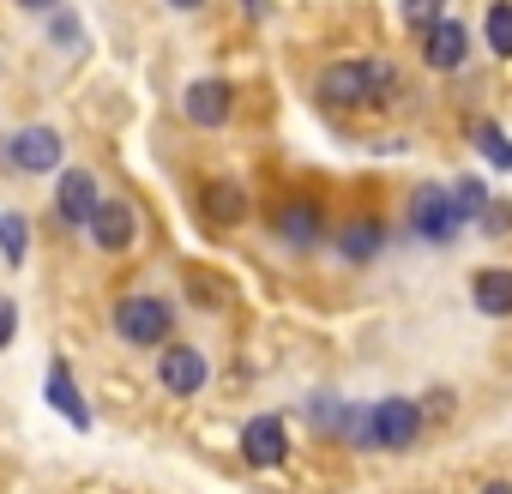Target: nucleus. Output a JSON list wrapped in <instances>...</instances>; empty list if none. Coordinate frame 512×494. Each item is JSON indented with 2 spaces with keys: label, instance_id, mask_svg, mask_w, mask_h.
<instances>
[{
  "label": "nucleus",
  "instance_id": "obj_1",
  "mask_svg": "<svg viewBox=\"0 0 512 494\" xmlns=\"http://www.w3.org/2000/svg\"><path fill=\"white\" fill-rule=\"evenodd\" d=\"M392 85H398L392 61H338V67H326V73H320L314 97H320L326 109H356V103L386 97Z\"/></svg>",
  "mask_w": 512,
  "mask_h": 494
},
{
  "label": "nucleus",
  "instance_id": "obj_2",
  "mask_svg": "<svg viewBox=\"0 0 512 494\" xmlns=\"http://www.w3.org/2000/svg\"><path fill=\"white\" fill-rule=\"evenodd\" d=\"M115 332L133 350H157L175 332V308L163 296H127V302H115Z\"/></svg>",
  "mask_w": 512,
  "mask_h": 494
},
{
  "label": "nucleus",
  "instance_id": "obj_3",
  "mask_svg": "<svg viewBox=\"0 0 512 494\" xmlns=\"http://www.w3.org/2000/svg\"><path fill=\"white\" fill-rule=\"evenodd\" d=\"M416 434H422V410L410 404V398H380L374 410H368V422H362V446H380V452H404V446H416Z\"/></svg>",
  "mask_w": 512,
  "mask_h": 494
},
{
  "label": "nucleus",
  "instance_id": "obj_4",
  "mask_svg": "<svg viewBox=\"0 0 512 494\" xmlns=\"http://www.w3.org/2000/svg\"><path fill=\"white\" fill-rule=\"evenodd\" d=\"M410 229L422 235V241H452L458 229H464V217H458V205H452V187H434V181H422L416 193H410Z\"/></svg>",
  "mask_w": 512,
  "mask_h": 494
},
{
  "label": "nucleus",
  "instance_id": "obj_5",
  "mask_svg": "<svg viewBox=\"0 0 512 494\" xmlns=\"http://www.w3.org/2000/svg\"><path fill=\"white\" fill-rule=\"evenodd\" d=\"M0 163L19 169V175H49V169H61V133L55 127H19L7 139V151H0Z\"/></svg>",
  "mask_w": 512,
  "mask_h": 494
},
{
  "label": "nucleus",
  "instance_id": "obj_6",
  "mask_svg": "<svg viewBox=\"0 0 512 494\" xmlns=\"http://www.w3.org/2000/svg\"><path fill=\"white\" fill-rule=\"evenodd\" d=\"M157 380H163V392L193 398V392H205L211 362H205V350H193V344H163V356H157Z\"/></svg>",
  "mask_w": 512,
  "mask_h": 494
},
{
  "label": "nucleus",
  "instance_id": "obj_7",
  "mask_svg": "<svg viewBox=\"0 0 512 494\" xmlns=\"http://www.w3.org/2000/svg\"><path fill=\"white\" fill-rule=\"evenodd\" d=\"M85 229H91V241L103 247V254H127L133 235H139V217H133L127 199H97V211H91Z\"/></svg>",
  "mask_w": 512,
  "mask_h": 494
},
{
  "label": "nucleus",
  "instance_id": "obj_8",
  "mask_svg": "<svg viewBox=\"0 0 512 494\" xmlns=\"http://www.w3.org/2000/svg\"><path fill=\"white\" fill-rule=\"evenodd\" d=\"M464 55H470V31H464L458 19H434V25L422 31V61H428L434 73H458Z\"/></svg>",
  "mask_w": 512,
  "mask_h": 494
},
{
  "label": "nucleus",
  "instance_id": "obj_9",
  "mask_svg": "<svg viewBox=\"0 0 512 494\" xmlns=\"http://www.w3.org/2000/svg\"><path fill=\"white\" fill-rule=\"evenodd\" d=\"M284 452H290V434H284L278 416H253V422L241 428V458H247V464L272 470V464H284Z\"/></svg>",
  "mask_w": 512,
  "mask_h": 494
},
{
  "label": "nucleus",
  "instance_id": "obj_10",
  "mask_svg": "<svg viewBox=\"0 0 512 494\" xmlns=\"http://www.w3.org/2000/svg\"><path fill=\"white\" fill-rule=\"evenodd\" d=\"M181 109H187V121H193V127H223V121H229V109H235V91H229L223 79H193V85H187V97H181Z\"/></svg>",
  "mask_w": 512,
  "mask_h": 494
},
{
  "label": "nucleus",
  "instance_id": "obj_11",
  "mask_svg": "<svg viewBox=\"0 0 512 494\" xmlns=\"http://www.w3.org/2000/svg\"><path fill=\"white\" fill-rule=\"evenodd\" d=\"M43 398H49V410H55V416H67L79 434L91 428V404H85V392L73 386V368H67V362H55V368H49V380H43Z\"/></svg>",
  "mask_w": 512,
  "mask_h": 494
},
{
  "label": "nucleus",
  "instance_id": "obj_12",
  "mask_svg": "<svg viewBox=\"0 0 512 494\" xmlns=\"http://www.w3.org/2000/svg\"><path fill=\"white\" fill-rule=\"evenodd\" d=\"M55 211H61V223H91V211H97V181H91V169H67V175H61Z\"/></svg>",
  "mask_w": 512,
  "mask_h": 494
},
{
  "label": "nucleus",
  "instance_id": "obj_13",
  "mask_svg": "<svg viewBox=\"0 0 512 494\" xmlns=\"http://www.w3.org/2000/svg\"><path fill=\"white\" fill-rule=\"evenodd\" d=\"M320 229H326V217H320L314 199H290V205H278V235H284L290 247H314Z\"/></svg>",
  "mask_w": 512,
  "mask_h": 494
},
{
  "label": "nucleus",
  "instance_id": "obj_14",
  "mask_svg": "<svg viewBox=\"0 0 512 494\" xmlns=\"http://www.w3.org/2000/svg\"><path fill=\"white\" fill-rule=\"evenodd\" d=\"M470 302H476V314L506 320V314H512V272H500V266L476 272V278H470Z\"/></svg>",
  "mask_w": 512,
  "mask_h": 494
},
{
  "label": "nucleus",
  "instance_id": "obj_15",
  "mask_svg": "<svg viewBox=\"0 0 512 494\" xmlns=\"http://www.w3.org/2000/svg\"><path fill=\"white\" fill-rule=\"evenodd\" d=\"M380 247H386V229H380L374 217H356V223H344V229H338V254H344L350 266L380 260Z\"/></svg>",
  "mask_w": 512,
  "mask_h": 494
},
{
  "label": "nucleus",
  "instance_id": "obj_16",
  "mask_svg": "<svg viewBox=\"0 0 512 494\" xmlns=\"http://www.w3.org/2000/svg\"><path fill=\"white\" fill-rule=\"evenodd\" d=\"M199 205H205L211 223H241V217H247V193H241V181H211Z\"/></svg>",
  "mask_w": 512,
  "mask_h": 494
},
{
  "label": "nucleus",
  "instance_id": "obj_17",
  "mask_svg": "<svg viewBox=\"0 0 512 494\" xmlns=\"http://www.w3.org/2000/svg\"><path fill=\"white\" fill-rule=\"evenodd\" d=\"M482 37L500 61H512V0H494V7L482 13Z\"/></svg>",
  "mask_w": 512,
  "mask_h": 494
},
{
  "label": "nucleus",
  "instance_id": "obj_18",
  "mask_svg": "<svg viewBox=\"0 0 512 494\" xmlns=\"http://www.w3.org/2000/svg\"><path fill=\"white\" fill-rule=\"evenodd\" d=\"M0 247H7V266H25V247H31L25 217H7V211H0Z\"/></svg>",
  "mask_w": 512,
  "mask_h": 494
},
{
  "label": "nucleus",
  "instance_id": "obj_19",
  "mask_svg": "<svg viewBox=\"0 0 512 494\" xmlns=\"http://www.w3.org/2000/svg\"><path fill=\"white\" fill-rule=\"evenodd\" d=\"M452 205H458V217H464V223H476V217H482V205H488L482 181H476V175H470V181H458V187H452Z\"/></svg>",
  "mask_w": 512,
  "mask_h": 494
},
{
  "label": "nucleus",
  "instance_id": "obj_20",
  "mask_svg": "<svg viewBox=\"0 0 512 494\" xmlns=\"http://www.w3.org/2000/svg\"><path fill=\"white\" fill-rule=\"evenodd\" d=\"M398 13H404V25H410V31H428L434 19H446V0H404Z\"/></svg>",
  "mask_w": 512,
  "mask_h": 494
},
{
  "label": "nucleus",
  "instance_id": "obj_21",
  "mask_svg": "<svg viewBox=\"0 0 512 494\" xmlns=\"http://www.w3.org/2000/svg\"><path fill=\"white\" fill-rule=\"evenodd\" d=\"M476 145L494 157V169H512V139H506L500 127H476Z\"/></svg>",
  "mask_w": 512,
  "mask_h": 494
},
{
  "label": "nucleus",
  "instance_id": "obj_22",
  "mask_svg": "<svg viewBox=\"0 0 512 494\" xmlns=\"http://www.w3.org/2000/svg\"><path fill=\"white\" fill-rule=\"evenodd\" d=\"M476 223H482V229H488V235H506V229H512V205H506V199H488V205H482V217H476Z\"/></svg>",
  "mask_w": 512,
  "mask_h": 494
},
{
  "label": "nucleus",
  "instance_id": "obj_23",
  "mask_svg": "<svg viewBox=\"0 0 512 494\" xmlns=\"http://www.w3.org/2000/svg\"><path fill=\"white\" fill-rule=\"evenodd\" d=\"M55 43H61V49H79V43H85L79 13H55Z\"/></svg>",
  "mask_w": 512,
  "mask_h": 494
},
{
  "label": "nucleus",
  "instance_id": "obj_24",
  "mask_svg": "<svg viewBox=\"0 0 512 494\" xmlns=\"http://www.w3.org/2000/svg\"><path fill=\"white\" fill-rule=\"evenodd\" d=\"M13 326H19V302H7V296H0V350L13 344Z\"/></svg>",
  "mask_w": 512,
  "mask_h": 494
},
{
  "label": "nucleus",
  "instance_id": "obj_25",
  "mask_svg": "<svg viewBox=\"0 0 512 494\" xmlns=\"http://www.w3.org/2000/svg\"><path fill=\"white\" fill-rule=\"evenodd\" d=\"M25 13H55V0H19Z\"/></svg>",
  "mask_w": 512,
  "mask_h": 494
},
{
  "label": "nucleus",
  "instance_id": "obj_26",
  "mask_svg": "<svg viewBox=\"0 0 512 494\" xmlns=\"http://www.w3.org/2000/svg\"><path fill=\"white\" fill-rule=\"evenodd\" d=\"M482 494H512V482H488V488H482Z\"/></svg>",
  "mask_w": 512,
  "mask_h": 494
},
{
  "label": "nucleus",
  "instance_id": "obj_27",
  "mask_svg": "<svg viewBox=\"0 0 512 494\" xmlns=\"http://www.w3.org/2000/svg\"><path fill=\"white\" fill-rule=\"evenodd\" d=\"M169 7H181V13H187V7H205V0H169Z\"/></svg>",
  "mask_w": 512,
  "mask_h": 494
},
{
  "label": "nucleus",
  "instance_id": "obj_28",
  "mask_svg": "<svg viewBox=\"0 0 512 494\" xmlns=\"http://www.w3.org/2000/svg\"><path fill=\"white\" fill-rule=\"evenodd\" d=\"M241 7H247V13H260V0H241Z\"/></svg>",
  "mask_w": 512,
  "mask_h": 494
}]
</instances>
